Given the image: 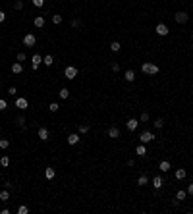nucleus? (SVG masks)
Masks as SVG:
<instances>
[{
    "instance_id": "obj_17",
    "label": "nucleus",
    "mask_w": 193,
    "mask_h": 214,
    "mask_svg": "<svg viewBox=\"0 0 193 214\" xmlns=\"http://www.w3.org/2000/svg\"><path fill=\"white\" fill-rule=\"evenodd\" d=\"M135 154H139V156H147V147L143 145H137V149H135Z\"/></svg>"
},
{
    "instance_id": "obj_2",
    "label": "nucleus",
    "mask_w": 193,
    "mask_h": 214,
    "mask_svg": "<svg viewBox=\"0 0 193 214\" xmlns=\"http://www.w3.org/2000/svg\"><path fill=\"white\" fill-rule=\"evenodd\" d=\"M64 75H66V79H75L77 77V68L75 66H66Z\"/></svg>"
},
{
    "instance_id": "obj_29",
    "label": "nucleus",
    "mask_w": 193,
    "mask_h": 214,
    "mask_svg": "<svg viewBox=\"0 0 193 214\" xmlns=\"http://www.w3.org/2000/svg\"><path fill=\"white\" fill-rule=\"evenodd\" d=\"M10 199V193L6 191V189H2V191H0V201H8Z\"/></svg>"
},
{
    "instance_id": "obj_15",
    "label": "nucleus",
    "mask_w": 193,
    "mask_h": 214,
    "mask_svg": "<svg viewBox=\"0 0 193 214\" xmlns=\"http://www.w3.org/2000/svg\"><path fill=\"white\" fill-rule=\"evenodd\" d=\"M54 176H56V170H54V168L48 166L47 170H44V178H47V179H54Z\"/></svg>"
},
{
    "instance_id": "obj_10",
    "label": "nucleus",
    "mask_w": 193,
    "mask_h": 214,
    "mask_svg": "<svg viewBox=\"0 0 193 214\" xmlns=\"http://www.w3.org/2000/svg\"><path fill=\"white\" fill-rule=\"evenodd\" d=\"M81 141V135L79 133H70L68 135V145H77Z\"/></svg>"
},
{
    "instance_id": "obj_18",
    "label": "nucleus",
    "mask_w": 193,
    "mask_h": 214,
    "mask_svg": "<svg viewBox=\"0 0 193 214\" xmlns=\"http://www.w3.org/2000/svg\"><path fill=\"white\" fill-rule=\"evenodd\" d=\"M33 23H35V27H39V29H41V27H44V18H43V15H37V18L33 19Z\"/></svg>"
},
{
    "instance_id": "obj_1",
    "label": "nucleus",
    "mask_w": 193,
    "mask_h": 214,
    "mask_svg": "<svg viewBox=\"0 0 193 214\" xmlns=\"http://www.w3.org/2000/svg\"><path fill=\"white\" fill-rule=\"evenodd\" d=\"M141 72L147 73V75H157L158 73V66L153 64V62H143L141 64Z\"/></svg>"
},
{
    "instance_id": "obj_45",
    "label": "nucleus",
    "mask_w": 193,
    "mask_h": 214,
    "mask_svg": "<svg viewBox=\"0 0 193 214\" xmlns=\"http://www.w3.org/2000/svg\"><path fill=\"white\" fill-rule=\"evenodd\" d=\"M0 87H2V81H0Z\"/></svg>"
},
{
    "instance_id": "obj_32",
    "label": "nucleus",
    "mask_w": 193,
    "mask_h": 214,
    "mask_svg": "<svg viewBox=\"0 0 193 214\" xmlns=\"http://www.w3.org/2000/svg\"><path fill=\"white\" fill-rule=\"evenodd\" d=\"M153 125L157 127V129H160V127L164 125V120H162V118H157V120H155V123H153Z\"/></svg>"
},
{
    "instance_id": "obj_11",
    "label": "nucleus",
    "mask_w": 193,
    "mask_h": 214,
    "mask_svg": "<svg viewBox=\"0 0 193 214\" xmlns=\"http://www.w3.org/2000/svg\"><path fill=\"white\" fill-rule=\"evenodd\" d=\"M108 137H110V139H118V137H120V129H118L116 125L108 127Z\"/></svg>"
},
{
    "instance_id": "obj_39",
    "label": "nucleus",
    "mask_w": 193,
    "mask_h": 214,
    "mask_svg": "<svg viewBox=\"0 0 193 214\" xmlns=\"http://www.w3.org/2000/svg\"><path fill=\"white\" fill-rule=\"evenodd\" d=\"M8 94H12V97H16V94H18V89H16V87H10V89H8Z\"/></svg>"
},
{
    "instance_id": "obj_46",
    "label": "nucleus",
    "mask_w": 193,
    "mask_h": 214,
    "mask_svg": "<svg viewBox=\"0 0 193 214\" xmlns=\"http://www.w3.org/2000/svg\"><path fill=\"white\" fill-rule=\"evenodd\" d=\"M191 37H193V33H191Z\"/></svg>"
},
{
    "instance_id": "obj_25",
    "label": "nucleus",
    "mask_w": 193,
    "mask_h": 214,
    "mask_svg": "<svg viewBox=\"0 0 193 214\" xmlns=\"http://www.w3.org/2000/svg\"><path fill=\"white\" fill-rule=\"evenodd\" d=\"M147 183H149V178H147L145 174H143V176H139V178H137V185H147Z\"/></svg>"
},
{
    "instance_id": "obj_34",
    "label": "nucleus",
    "mask_w": 193,
    "mask_h": 214,
    "mask_svg": "<svg viewBox=\"0 0 193 214\" xmlns=\"http://www.w3.org/2000/svg\"><path fill=\"white\" fill-rule=\"evenodd\" d=\"M48 108H50V112H58V110H60V104H58V102H50V106H48Z\"/></svg>"
},
{
    "instance_id": "obj_38",
    "label": "nucleus",
    "mask_w": 193,
    "mask_h": 214,
    "mask_svg": "<svg viewBox=\"0 0 193 214\" xmlns=\"http://www.w3.org/2000/svg\"><path fill=\"white\" fill-rule=\"evenodd\" d=\"M14 8H16V10H21V8H23V2H21V0H16Z\"/></svg>"
},
{
    "instance_id": "obj_5",
    "label": "nucleus",
    "mask_w": 193,
    "mask_h": 214,
    "mask_svg": "<svg viewBox=\"0 0 193 214\" xmlns=\"http://www.w3.org/2000/svg\"><path fill=\"white\" fill-rule=\"evenodd\" d=\"M35 43H37V37L33 35V33H27V35L23 37V44H25V46H35Z\"/></svg>"
},
{
    "instance_id": "obj_4",
    "label": "nucleus",
    "mask_w": 193,
    "mask_h": 214,
    "mask_svg": "<svg viewBox=\"0 0 193 214\" xmlns=\"http://www.w3.org/2000/svg\"><path fill=\"white\" fill-rule=\"evenodd\" d=\"M41 64H43V56H41V54H33V56H31V68L37 72Z\"/></svg>"
},
{
    "instance_id": "obj_31",
    "label": "nucleus",
    "mask_w": 193,
    "mask_h": 214,
    "mask_svg": "<svg viewBox=\"0 0 193 214\" xmlns=\"http://www.w3.org/2000/svg\"><path fill=\"white\" fill-rule=\"evenodd\" d=\"M8 147H10V141H8V139H0V149L6 151Z\"/></svg>"
},
{
    "instance_id": "obj_23",
    "label": "nucleus",
    "mask_w": 193,
    "mask_h": 214,
    "mask_svg": "<svg viewBox=\"0 0 193 214\" xmlns=\"http://www.w3.org/2000/svg\"><path fill=\"white\" fill-rule=\"evenodd\" d=\"M187 176V172L183 170V168H180V170H176V179H183Z\"/></svg>"
},
{
    "instance_id": "obj_37",
    "label": "nucleus",
    "mask_w": 193,
    "mask_h": 214,
    "mask_svg": "<svg viewBox=\"0 0 193 214\" xmlns=\"http://www.w3.org/2000/svg\"><path fill=\"white\" fill-rule=\"evenodd\" d=\"M8 108V102L4 100V98H0V112H2V110H6Z\"/></svg>"
},
{
    "instance_id": "obj_20",
    "label": "nucleus",
    "mask_w": 193,
    "mask_h": 214,
    "mask_svg": "<svg viewBox=\"0 0 193 214\" xmlns=\"http://www.w3.org/2000/svg\"><path fill=\"white\" fill-rule=\"evenodd\" d=\"M89 129H91V125H89V123H83V125H79L77 133H79V135H85V133H89Z\"/></svg>"
},
{
    "instance_id": "obj_9",
    "label": "nucleus",
    "mask_w": 193,
    "mask_h": 214,
    "mask_svg": "<svg viewBox=\"0 0 193 214\" xmlns=\"http://www.w3.org/2000/svg\"><path fill=\"white\" fill-rule=\"evenodd\" d=\"M39 139L41 141H48V139H50V131H48L47 127H39Z\"/></svg>"
},
{
    "instance_id": "obj_44",
    "label": "nucleus",
    "mask_w": 193,
    "mask_h": 214,
    "mask_svg": "<svg viewBox=\"0 0 193 214\" xmlns=\"http://www.w3.org/2000/svg\"><path fill=\"white\" fill-rule=\"evenodd\" d=\"M2 21H6V14H4V12H0V23Z\"/></svg>"
},
{
    "instance_id": "obj_21",
    "label": "nucleus",
    "mask_w": 193,
    "mask_h": 214,
    "mask_svg": "<svg viewBox=\"0 0 193 214\" xmlns=\"http://www.w3.org/2000/svg\"><path fill=\"white\" fill-rule=\"evenodd\" d=\"M186 197H187V191H183V189H182V191H178V193H176V203H180V201H183Z\"/></svg>"
},
{
    "instance_id": "obj_41",
    "label": "nucleus",
    "mask_w": 193,
    "mask_h": 214,
    "mask_svg": "<svg viewBox=\"0 0 193 214\" xmlns=\"http://www.w3.org/2000/svg\"><path fill=\"white\" fill-rule=\"evenodd\" d=\"M79 25H81L79 19H72V27H79Z\"/></svg>"
},
{
    "instance_id": "obj_24",
    "label": "nucleus",
    "mask_w": 193,
    "mask_h": 214,
    "mask_svg": "<svg viewBox=\"0 0 193 214\" xmlns=\"http://www.w3.org/2000/svg\"><path fill=\"white\" fill-rule=\"evenodd\" d=\"M43 64H44V66H52V64H54V58H52L50 54H48V56H43Z\"/></svg>"
},
{
    "instance_id": "obj_8",
    "label": "nucleus",
    "mask_w": 193,
    "mask_h": 214,
    "mask_svg": "<svg viewBox=\"0 0 193 214\" xmlns=\"http://www.w3.org/2000/svg\"><path fill=\"white\" fill-rule=\"evenodd\" d=\"M155 31H157V35H160V37H166L168 33H170L168 25H164V23H158V25H157V29H155Z\"/></svg>"
},
{
    "instance_id": "obj_14",
    "label": "nucleus",
    "mask_w": 193,
    "mask_h": 214,
    "mask_svg": "<svg viewBox=\"0 0 193 214\" xmlns=\"http://www.w3.org/2000/svg\"><path fill=\"white\" fill-rule=\"evenodd\" d=\"M162 183H164V179L160 178V176H155V178H153V187H155V189H160Z\"/></svg>"
},
{
    "instance_id": "obj_3",
    "label": "nucleus",
    "mask_w": 193,
    "mask_h": 214,
    "mask_svg": "<svg viewBox=\"0 0 193 214\" xmlns=\"http://www.w3.org/2000/svg\"><path fill=\"white\" fill-rule=\"evenodd\" d=\"M139 141L143 143V145H147V143H151V141H155V135L151 133V131H143L141 135H139Z\"/></svg>"
},
{
    "instance_id": "obj_33",
    "label": "nucleus",
    "mask_w": 193,
    "mask_h": 214,
    "mask_svg": "<svg viewBox=\"0 0 193 214\" xmlns=\"http://www.w3.org/2000/svg\"><path fill=\"white\" fill-rule=\"evenodd\" d=\"M52 23H56V25H60V23H62V15H60V14L52 15Z\"/></svg>"
},
{
    "instance_id": "obj_12",
    "label": "nucleus",
    "mask_w": 193,
    "mask_h": 214,
    "mask_svg": "<svg viewBox=\"0 0 193 214\" xmlns=\"http://www.w3.org/2000/svg\"><path fill=\"white\" fill-rule=\"evenodd\" d=\"M21 72H23V64L21 62H14V64H12V73L18 75V73H21Z\"/></svg>"
},
{
    "instance_id": "obj_27",
    "label": "nucleus",
    "mask_w": 193,
    "mask_h": 214,
    "mask_svg": "<svg viewBox=\"0 0 193 214\" xmlns=\"http://www.w3.org/2000/svg\"><path fill=\"white\" fill-rule=\"evenodd\" d=\"M149 120H151L149 114H147V112H141V116H139V122H141V123H147Z\"/></svg>"
},
{
    "instance_id": "obj_19",
    "label": "nucleus",
    "mask_w": 193,
    "mask_h": 214,
    "mask_svg": "<svg viewBox=\"0 0 193 214\" xmlns=\"http://www.w3.org/2000/svg\"><path fill=\"white\" fill-rule=\"evenodd\" d=\"M124 77H126V81H128V83H131V81H135V72H133V69H128Z\"/></svg>"
},
{
    "instance_id": "obj_22",
    "label": "nucleus",
    "mask_w": 193,
    "mask_h": 214,
    "mask_svg": "<svg viewBox=\"0 0 193 214\" xmlns=\"http://www.w3.org/2000/svg\"><path fill=\"white\" fill-rule=\"evenodd\" d=\"M120 48H122V44L118 43V41H112V43H110V50H112V52H118Z\"/></svg>"
},
{
    "instance_id": "obj_28",
    "label": "nucleus",
    "mask_w": 193,
    "mask_h": 214,
    "mask_svg": "<svg viewBox=\"0 0 193 214\" xmlns=\"http://www.w3.org/2000/svg\"><path fill=\"white\" fill-rule=\"evenodd\" d=\"M18 214H29V208H27L25 204H19L18 207Z\"/></svg>"
},
{
    "instance_id": "obj_13",
    "label": "nucleus",
    "mask_w": 193,
    "mask_h": 214,
    "mask_svg": "<svg viewBox=\"0 0 193 214\" xmlns=\"http://www.w3.org/2000/svg\"><path fill=\"white\" fill-rule=\"evenodd\" d=\"M139 127V120H135V118H129L128 120V129L129 131H135Z\"/></svg>"
},
{
    "instance_id": "obj_35",
    "label": "nucleus",
    "mask_w": 193,
    "mask_h": 214,
    "mask_svg": "<svg viewBox=\"0 0 193 214\" xmlns=\"http://www.w3.org/2000/svg\"><path fill=\"white\" fill-rule=\"evenodd\" d=\"M31 2H33V6H35V8H43L44 6V0H31Z\"/></svg>"
},
{
    "instance_id": "obj_26",
    "label": "nucleus",
    "mask_w": 193,
    "mask_h": 214,
    "mask_svg": "<svg viewBox=\"0 0 193 214\" xmlns=\"http://www.w3.org/2000/svg\"><path fill=\"white\" fill-rule=\"evenodd\" d=\"M0 166H2V168H8V166H10V158H8L6 154L0 158Z\"/></svg>"
},
{
    "instance_id": "obj_36",
    "label": "nucleus",
    "mask_w": 193,
    "mask_h": 214,
    "mask_svg": "<svg viewBox=\"0 0 193 214\" xmlns=\"http://www.w3.org/2000/svg\"><path fill=\"white\" fill-rule=\"evenodd\" d=\"M25 60H27L25 52H18V62H25Z\"/></svg>"
},
{
    "instance_id": "obj_30",
    "label": "nucleus",
    "mask_w": 193,
    "mask_h": 214,
    "mask_svg": "<svg viewBox=\"0 0 193 214\" xmlns=\"http://www.w3.org/2000/svg\"><path fill=\"white\" fill-rule=\"evenodd\" d=\"M58 94H60V98H64V100H66V98L70 97V91H68V89L64 87V89H60V93H58Z\"/></svg>"
},
{
    "instance_id": "obj_40",
    "label": "nucleus",
    "mask_w": 193,
    "mask_h": 214,
    "mask_svg": "<svg viewBox=\"0 0 193 214\" xmlns=\"http://www.w3.org/2000/svg\"><path fill=\"white\" fill-rule=\"evenodd\" d=\"M118 69H120V64H118V62H112V72H118Z\"/></svg>"
},
{
    "instance_id": "obj_42",
    "label": "nucleus",
    "mask_w": 193,
    "mask_h": 214,
    "mask_svg": "<svg viewBox=\"0 0 193 214\" xmlns=\"http://www.w3.org/2000/svg\"><path fill=\"white\" fill-rule=\"evenodd\" d=\"M18 123H19V125H23V123H25V118H23V116H18Z\"/></svg>"
},
{
    "instance_id": "obj_6",
    "label": "nucleus",
    "mask_w": 193,
    "mask_h": 214,
    "mask_svg": "<svg viewBox=\"0 0 193 214\" xmlns=\"http://www.w3.org/2000/svg\"><path fill=\"white\" fill-rule=\"evenodd\" d=\"M27 106H29V102H27V98H25V97H18V98H16V108L25 110Z\"/></svg>"
},
{
    "instance_id": "obj_43",
    "label": "nucleus",
    "mask_w": 193,
    "mask_h": 214,
    "mask_svg": "<svg viewBox=\"0 0 193 214\" xmlns=\"http://www.w3.org/2000/svg\"><path fill=\"white\" fill-rule=\"evenodd\" d=\"M186 191H187V195H191V197H193V183H191V185H189V187H187V189H186Z\"/></svg>"
},
{
    "instance_id": "obj_16",
    "label": "nucleus",
    "mask_w": 193,
    "mask_h": 214,
    "mask_svg": "<svg viewBox=\"0 0 193 214\" xmlns=\"http://www.w3.org/2000/svg\"><path fill=\"white\" fill-rule=\"evenodd\" d=\"M170 162H168V160H162V162L160 164H158V170H160V172H170Z\"/></svg>"
},
{
    "instance_id": "obj_7",
    "label": "nucleus",
    "mask_w": 193,
    "mask_h": 214,
    "mask_svg": "<svg viewBox=\"0 0 193 214\" xmlns=\"http://www.w3.org/2000/svg\"><path fill=\"white\" fill-rule=\"evenodd\" d=\"M174 19L178 23H187V19H189V15L186 14V12H178V14H174Z\"/></svg>"
}]
</instances>
